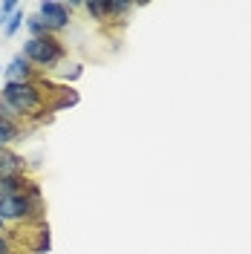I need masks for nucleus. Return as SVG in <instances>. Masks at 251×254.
<instances>
[{
  "mask_svg": "<svg viewBox=\"0 0 251 254\" xmlns=\"http://www.w3.org/2000/svg\"><path fill=\"white\" fill-rule=\"evenodd\" d=\"M52 81H44V78H38V81H29V84H6L3 81V87H0V95L12 104L17 110V116H20V122H38L47 110V104H49V93H52Z\"/></svg>",
  "mask_w": 251,
  "mask_h": 254,
  "instance_id": "obj_1",
  "label": "nucleus"
},
{
  "mask_svg": "<svg viewBox=\"0 0 251 254\" xmlns=\"http://www.w3.org/2000/svg\"><path fill=\"white\" fill-rule=\"evenodd\" d=\"M35 69H55L66 58V47L58 35H44V38H26L23 52H20Z\"/></svg>",
  "mask_w": 251,
  "mask_h": 254,
  "instance_id": "obj_2",
  "label": "nucleus"
},
{
  "mask_svg": "<svg viewBox=\"0 0 251 254\" xmlns=\"http://www.w3.org/2000/svg\"><path fill=\"white\" fill-rule=\"evenodd\" d=\"M47 205L44 202H32L26 193H9L0 199V220L6 222H17V225H35L44 222Z\"/></svg>",
  "mask_w": 251,
  "mask_h": 254,
  "instance_id": "obj_3",
  "label": "nucleus"
},
{
  "mask_svg": "<svg viewBox=\"0 0 251 254\" xmlns=\"http://www.w3.org/2000/svg\"><path fill=\"white\" fill-rule=\"evenodd\" d=\"M130 9H133L130 0H84V12L93 17V20H98V23L125 20Z\"/></svg>",
  "mask_w": 251,
  "mask_h": 254,
  "instance_id": "obj_4",
  "label": "nucleus"
},
{
  "mask_svg": "<svg viewBox=\"0 0 251 254\" xmlns=\"http://www.w3.org/2000/svg\"><path fill=\"white\" fill-rule=\"evenodd\" d=\"M38 15L44 17V23L49 26L52 35L69 29V23H72V12H69V6L61 3V0H41L38 3Z\"/></svg>",
  "mask_w": 251,
  "mask_h": 254,
  "instance_id": "obj_5",
  "label": "nucleus"
},
{
  "mask_svg": "<svg viewBox=\"0 0 251 254\" xmlns=\"http://www.w3.org/2000/svg\"><path fill=\"white\" fill-rule=\"evenodd\" d=\"M3 78H6V84H29V81H38V69L17 52L15 58L3 66Z\"/></svg>",
  "mask_w": 251,
  "mask_h": 254,
  "instance_id": "obj_6",
  "label": "nucleus"
},
{
  "mask_svg": "<svg viewBox=\"0 0 251 254\" xmlns=\"http://www.w3.org/2000/svg\"><path fill=\"white\" fill-rule=\"evenodd\" d=\"M26 159L15 153L12 147H0V176L3 179H15V176H26Z\"/></svg>",
  "mask_w": 251,
  "mask_h": 254,
  "instance_id": "obj_7",
  "label": "nucleus"
},
{
  "mask_svg": "<svg viewBox=\"0 0 251 254\" xmlns=\"http://www.w3.org/2000/svg\"><path fill=\"white\" fill-rule=\"evenodd\" d=\"M75 104H78V90H72V87H66V84H55L52 93H49L47 110L55 116V113L66 110V107H75Z\"/></svg>",
  "mask_w": 251,
  "mask_h": 254,
  "instance_id": "obj_8",
  "label": "nucleus"
},
{
  "mask_svg": "<svg viewBox=\"0 0 251 254\" xmlns=\"http://www.w3.org/2000/svg\"><path fill=\"white\" fill-rule=\"evenodd\" d=\"M32 228V240H29V252L32 254H44L52 249V234H49V225L47 222H35L29 225Z\"/></svg>",
  "mask_w": 251,
  "mask_h": 254,
  "instance_id": "obj_9",
  "label": "nucleus"
},
{
  "mask_svg": "<svg viewBox=\"0 0 251 254\" xmlns=\"http://www.w3.org/2000/svg\"><path fill=\"white\" fill-rule=\"evenodd\" d=\"M20 139H23V125L9 122V119L0 116V147H12V144L20 142Z\"/></svg>",
  "mask_w": 251,
  "mask_h": 254,
  "instance_id": "obj_10",
  "label": "nucleus"
},
{
  "mask_svg": "<svg viewBox=\"0 0 251 254\" xmlns=\"http://www.w3.org/2000/svg\"><path fill=\"white\" fill-rule=\"evenodd\" d=\"M23 26H26V32H29V38H44V35H52L49 26L44 23V17L38 15V12H35V15H26V23H23Z\"/></svg>",
  "mask_w": 251,
  "mask_h": 254,
  "instance_id": "obj_11",
  "label": "nucleus"
},
{
  "mask_svg": "<svg viewBox=\"0 0 251 254\" xmlns=\"http://www.w3.org/2000/svg\"><path fill=\"white\" fill-rule=\"evenodd\" d=\"M23 23H26V15H23V9H17L15 15L6 20V26H3V35H6V38H15L17 32H20V26H23Z\"/></svg>",
  "mask_w": 251,
  "mask_h": 254,
  "instance_id": "obj_12",
  "label": "nucleus"
},
{
  "mask_svg": "<svg viewBox=\"0 0 251 254\" xmlns=\"http://www.w3.org/2000/svg\"><path fill=\"white\" fill-rule=\"evenodd\" d=\"M81 75H84V64H69L66 69H61V75H58V78H61L63 84H72V81H78Z\"/></svg>",
  "mask_w": 251,
  "mask_h": 254,
  "instance_id": "obj_13",
  "label": "nucleus"
},
{
  "mask_svg": "<svg viewBox=\"0 0 251 254\" xmlns=\"http://www.w3.org/2000/svg\"><path fill=\"white\" fill-rule=\"evenodd\" d=\"M17 9H20V6H17L15 0H3V3H0V26H6V20L15 15Z\"/></svg>",
  "mask_w": 251,
  "mask_h": 254,
  "instance_id": "obj_14",
  "label": "nucleus"
},
{
  "mask_svg": "<svg viewBox=\"0 0 251 254\" xmlns=\"http://www.w3.org/2000/svg\"><path fill=\"white\" fill-rule=\"evenodd\" d=\"M0 254H15V243L9 234H0Z\"/></svg>",
  "mask_w": 251,
  "mask_h": 254,
  "instance_id": "obj_15",
  "label": "nucleus"
},
{
  "mask_svg": "<svg viewBox=\"0 0 251 254\" xmlns=\"http://www.w3.org/2000/svg\"><path fill=\"white\" fill-rule=\"evenodd\" d=\"M0 234H6V222L0 220Z\"/></svg>",
  "mask_w": 251,
  "mask_h": 254,
  "instance_id": "obj_16",
  "label": "nucleus"
},
{
  "mask_svg": "<svg viewBox=\"0 0 251 254\" xmlns=\"http://www.w3.org/2000/svg\"><path fill=\"white\" fill-rule=\"evenodd\" d=\"M0 69H3V66H0Z\"/></svg>",
  "mask_w": 251,
  "mask_h": 254,
  "instance_id": "obj_17",
  "label": "nucleus"
}]
</instances>
